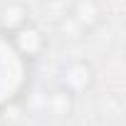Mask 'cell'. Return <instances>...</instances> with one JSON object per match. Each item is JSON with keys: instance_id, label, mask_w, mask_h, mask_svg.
Segmentation results:
<instances>
[{"instance_id": "1", "label": "cell", "mask_w": 126, "mask_h": 126, "mask_svg": "<svg viewBox=\"0 0 126 126\" xmlns=\"http://www.w3.org/2000/svg\"><path fill=\"white\" fill-rule=\"evenodd\" d=\"M27 79L25 54L15 47L13 37L0 35V106L20 94Z\"/></svg>"}]
</instances>
